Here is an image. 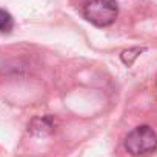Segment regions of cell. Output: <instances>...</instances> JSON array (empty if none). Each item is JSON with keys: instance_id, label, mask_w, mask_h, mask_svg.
I'll return each instance as SVG.
<instances>
[{"instance_id": "obj_4", "label": "cell", "mask_w": 157, "mask_h": 157, "mask_svg": "<svg viewBox=\"0 0 157 157\" xmlns=\"http://www.w3.org/2000/svg\"><path fill=\"white\" fill-rule=\"evenodd\" d=\"M142 51H145L143 48H134V49H129V51H125L123 54H122V60H123V63L125 65H132V62L136 60V57L142 52Z\"/></svg>"}, {"instance_id": "obj_1", "label": "cell", "mask_w": 157, "mask_h": 157, "mask_svg": "<svg viewBox=\"0 0 157 157\" xmlns=\"http://www.w3.org/2000/svg\"><path fill=\"white\" fill-rule=\"evenodd\" d=\"M125 149L134 157H143L157 151V134L148 126L142 125L134 128L125 139Z\"/></svg>"}, {"instance_id": "obj_2", "label": "cell", "mask_w": 157, "mask_h": 157, "mask_svg": "<svg viewBox=\"0 0 157 157\" xmlns=\"http://www.w3.org/2000/svg\"><path fill=\"white\" fill-rule=\"evenodd\" d=\"M119 6L116 0H88L83 5V16L99 28L109 26L116 22Z\"/></svg>"}, {"instance_id": "obj_3", "label": "cell", "mask_w": 157, "mask_h": 157, "mask_svg": "<svg viewBox=\"0 0 157 157\" xmlns=\"http://www.w3.org/2000/svg\"><path fill=\"white\" fill-rule=\"evenodd\" d=\"M13 28H14V20H13L11 14L0 8V33L8 34L13 31Z\"/></svg>"}]
</instances>
